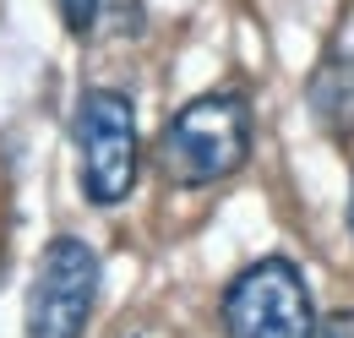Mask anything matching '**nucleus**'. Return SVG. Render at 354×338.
<instances>
[{"label": "nucleus", "mask_w": 354, "mask_h": 338, "mask_svg": "<svg viewBox=\"0 0 354 338\" xmlns=\"http://www.w3.org/2000/svg\"><path fill=\"white\" fill-rule=\"evenodd\" d=\"M251 159V109L240 93H202L180 104L158 136V164L175 186L229 180Z\"/></svg>", "instance_id": "f257e3e1"}, {"label": "nucleus", "mask_w": 354, "mask_h": 338, "mask_svg": "<svg viewBox=\"0 0 354 338\" xmlns=\"http://www.w3.org/2000/svg\"><path fill=\"white\" fill-rule=\"evenodd\" d=\"M223 333L229 338H316V305L289 256L251 262L223 290Z\"/></svg>", "instance_id": "f03ea898"}, {"label": "nucleus", "mask_w": 354, "mask_h": 338, "mask_svg": "<svg viewBox=\"0 0 354 338\" xmlns=\"http://www.w3.org/2000/svg\"><path fill=\"white\" fill-rule=\"evenodd\" d=\"M77 159L82 191L93 208L126 202L136 186V115L131 98L115 87H88L77 104Z\"/></svg>", "instance_id": "7ed1b4c3"}, {"label": "nucleus", "mask_w": 354, "mask_h": 338, "mask_svg": "<svg viewBox=\"0 0 354 338\" xmlns=\"http://www.w3.org/2000/svg\"><path fill=\"white\" fill-rule=\"evenodd\" d=\"M98 305V256L88 240H49L28 284V338H82Z\"/></svg>", "instance_id": "20e7f679"}, {"label": "nucleus", "mask_w": 354, "mask_h": 338, "mask_svg": "<svg viewBox=\"0 0 354 338\" xmlns=\"http://www.w3.org/2000/svg\"><path fill=\"white\" fill-rule=\"evenodd\" d=\"M306 104H310L316 131H327L338 142L354 136V55L349 49L322 55V66L310 71V82H306Z\"/></svg>", "instance_id": "39448f33"}, {"label": "nucleus", "mask_w": 354, "mask_h": 338, "mask_svg": "<svg viewBox=\"0 0 354 338\" xmlns=\"http://www.w3.org/2000/svg\"><path fill=\"white\" fill-rule=\"evenodd\" d=\"M93 17H98V0H60V22H66L71 33H88Z\"/></svg>", "instance_id": "423d86ee"}, {"label": "nucleus", "mask_w": 354, "mask_h": 338, "mask_svg": "<svg viewBox=\"0 0 354 338\" xmlns=\"http://www.w3.org/2000/svg\"><path fill=\"white\" fill-rule=\"evenodd\" d=\"M322 338H354V311H333L322 322Z\"/></svg>", "instance_id": "0eeeda50"}, {"label": "nucleus", "mask_w": 354, "mask_h": 338, "mask_svg": "<svg viewBox=\"0 0 354 338\" xmlns=\"http://www.w3.org/2000/svg\"><path fill=\"white\" fill-rule=\"evenodd\" d=\"M349 235H354V191H349Z\"/></svg>", "instance_id": "6e6552de"}]
</instances>
